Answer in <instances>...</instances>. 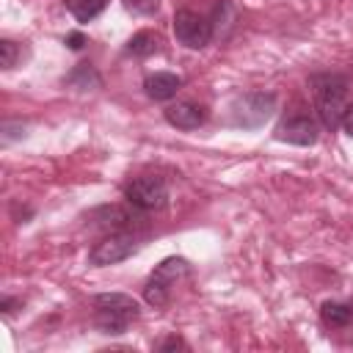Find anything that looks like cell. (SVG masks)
<instances>
[{
	"label": "cell",
	"mask_w": 353,
	"mask_h": 353,
	"mask_svg": "<svg viewBox=\"0 0 353 353\" xmlns=\"http://www.w3.org/2000/svg\"><path fill=\"white\" fill-rule=\"evenodd\" d=\"M63 83L72 85V88H77V91H97V88H102V77H99V72L94 69V63H77V66L63 77Z\"/></svg>",
	"instance_id": "cell-12"
},
{
	"label": "cell",
	"mask_w": 353,
	"mask_h": 353,
	"mask_svg": "<svg viewBox=\"0 0 353 353\" xmlns=\"http://www.w3.org/2000/svg\"><path fill=\"white\" fill-rule=\"evenodd\" d=\"M157 50H160V36H157L154 30H138V33L127 41V47H124V52L132 55V58H149V55H154Z\"/></svg>",
	"instance_id": "cell-13"
},
{
	"label": "cell",
	"mask_w": 353,
	"mask_h": 353,
	"mask_svg": "<svg viewBox=\"0 0 353 353\" xmlns=\"http://www.w3.org/2000/svg\"><path fill=\"white\" fill-rule=\"evenodd\" d=\"M141 240L130 232H110L102 240H97L88 251V265L94 268H108V265H119L124 259H130L132 254H138Z\"/></svg>",
	"instance_id": "cell-7"
},
{
	"label": "cell",
	"mask_w": 353,
	"mask_h": 353,
	"mask_svg": "<svg viewBox=\"0 0 353 353\" xmlns=\"http://www.w3.org/2000/svg\"><path fill=\"white\" fill-rule=\"evenodd\" d=\"M108 0H66V11L77 19V22H91L105 11Z\"/></svg>",
	"instance_id": "cell-14"
},
{
	"label": "cell",
	"mask_w": 353,
	"mask_h": 353,
	"mask_svg": "<svg viewBox=\"0 0 353 353\" xmlns=\"http://www.w3.org/2000/svg\"><path fill=\"white\" fill-rule=\"evenodd\" d=\"M174 36L188 50H204L215 39V25L199 11L179 8L174 14Z\"/></svg>",
	"instance_id": "cell-8"
},
{
	"label": "cell",
	"mask_w": 353,
	"mask_h": 353,
	"mask_svg": "<svg viewBox=\"0 0 353 353\" xmlns=\"http://www.w3.org/2000/svg\"><path fill=\"white\" fill-rule=\"evenodd\" d=\"M190 273V262L185 256H165L143 284V301L152 309H165L171 301L174 287Z\"/></svg>",
	"instance_id": "cell-4"
},
{
	"label": "cell",
	"mask_w": 353,
	"mask_h": 353,
	"mask_svg": "<svg viewBox=\"0 0 353 353\" xmlns=\"http://www.w3.org/2000/svg\"><path fill=\"white\" fill-rule=\"evenodd\" d=\"M141 314V306L127 292H99L94 298V325L99 334L119 336L124 334Z\"/></svg>",
	"instance_id": "cell-2"
},
{
	"label": "cell",
	"mask_w": 353,
	"mask_h": 353,
	"mask_svg": "<svg viewBox=\"0 0 353 353\" xmlns=\"http://www.w3.org/2000/svg\"><path fill=\"white\" fill-rule=\"evenodd\" d=\"M163 116L176 130H199L207 121V108L204 105H196L190 99H179V102H171L163 110Z\"/></svg>",
	"instance_id": "cell-9"
},
{
	"label": "cell",
	"mask_w": 353,
	"mask_h": 353,
	"mask_svg": "<svg viewBox=\"0 0 353 353\" xmlns=\"http://www.w3.org/2000/svg\"><path fill=\"white\" fill-rule=\"evenodd\" d=\"M309 88H312V102L320 127L336 130L342 124L345 108H347V88L350 80L347 74L339 72H312L309 74Z\"/></svg>",
	"instance_id": "cell-1"
},
{
	"label": "cell",
	"mask_w": 353,
	"mask_h": 353,
	"mask_svg": "<svg viewBox=\"0 0 353 353\" xmlns=\"http://www.w3.org/2000/svg\"><path fill=\"white\" fill-rule=\"evenodd\" d=\"M17 306H22V301H17V298H8V295H6V298L0 301V309H3V314H6V317H8V314H14V312H17Z\"/></svg>",
	"instance_id": "cell-21"
},
{
	"label": "cell",
	"mask_w": 353,
	"mask_h": 353,
	"mask_svg": "<svg viewBox=\"0 0 353 353\" xmlns=\"http://www.w3.org/2000/svg\"><path fill=\"white\" fill-rule=\"evenodd\" d=\"M66 47H69V50H74V52H77V50H83V47H85V36H83L80 30H72V33L66 36Z\"/></svg>",
	"instance_id": "cell-19"
},
{
	"label": "cell",
	"mask_w": 353,
	"mask_h": 353,
	"mask_svg": "<svg viewBox=\"0 0 353 353\" xmlns=\"http://www.w3.org/2000/svg\"><path fill=\"white\" fill-rule=\"evenodd\" d=\"M157 350H188V342H185L182 336H176V334H168V336L157 345Z\"/></svg>",
	"instance_id": "cell-18"
},
{
	"label": "cell",
	"mask_w": 353,
	"mask_h": 353,
	"mask_svg": "<svg viewBox=\"0 0 353 353\" xmlns=\"http://www.w3.org/2000/svg\"><path fill=\"white\" fill-rule=\"evenodd\" d=\"M182 83L185 80L179 74H174V72H152L143 80V91L154 102H168V99L176 97V91L182 88Z\"/></svg>",
	"instance_id": "cell-10"
},
{
	"label": "cell",
	"mask_w": 353,
	"mask_h": 353,
	"mask_svg": "<svg viewBox=\"0 0 353 353\" xmlns=\"http://www.w3.org/2000/svg\"><path fill=\"white\" fill-rule=\"evenodd\" d=\"M94 218H99L97 221V226H102V229H119V226H124L127 221H130V215L121 210V207H99L97 212H94Z\"/></svg>",
	"instance_id": "cell-15"
},
{
	"label": "cell",
	"mask_w": 353,
	"mask_h": 353,
	"mask_svg": "<svg viewBox=\"0 0 353 353\" xmlns=\"http://www.w3.org/2000/svg\"><path fill=\"white\" fill-rule=\"evenodd\" d=\"M273 138L281 143H292V146H312L320 138V121L306 108H295L276 124Z\"/></svg>",
	"instance_id": "cell-6"
},
{
	"label": "cell",
	"mask_w": 353,
	"mask_h": 353,
	"mask_svg": "<svg viewBox=\"0 0 353 353\" xmlns=\"http://www.w3.org/2000/svg\"><path fill=\"white\" fill-rule=\"evenodd\" d=\"M19 61V44L14 39H0V66L8 72Z\"/></svg>",
	"instance_id": "cell-16"
},
{
	"label": "cell",
	"mask_w": 353,
	"mask_h": 353,
	"mask_svg": "<svg viewBox=\"0 0 353 353\" xmlns=\"http://www.w3.org/2000/svg\"><path fill=\"white\" fill-rule=\"evenodd\" d=\"M124 199L141 210V212H157L168 204V185L163 176L157 174H143V176H132L124 185Z\"/></svg>",
	"instance_id": "cell-5"
},
{
	"label": "cell",
	"mask_w": 353,
	"mask_h": 353,
	"mask_svg": "<svg viewBox=\"0 0 353 353\" xmlns=\"http://www.w3.org/2000/svg\"><path fill=\"white\" fill-rule=\"evenodd\" d=\"M342 130H345V135H350L353 138V105H347L345 108V116H342V124H339Z\"/></svg>",
	"instance_id": "cell-20"
},
{
	"label": "cell",
	"mask_w": 353,
	"mask_h": 353,
	"mask_svg": "<svg viewBox=\"0 0 353 353\" xmlns=\"http://www.w3.org/2000/svg\"><path fill=\"white\" fill-rule=\"evenodd\" d=\"M320 317H323L325 328H331V331L350 328V325H353V298H345V301H325V303L320 306Z\"/></svg>",
	"instance_id": "cell-11"
},
{
	"label": "cell",
	"mask_w": 353,
	"mask_h": 353,
	"mask_svg": "<svg viewBox=\"0 0 353 353\" xmlns=\"http://www.w3.org/2000/svg\"><path fill=\"white\" fill-rule=\"evenodd\" d=\"M276 94L273 91H245L237 94L226 108V124L237 130H259L276 113Z\"/></svg>",
	"instance_id": "cell-3"
},
{
	"label": "cell",
	"mask_w": 353,
	"mask_h": 353,
	"mask_svg": "<svg viewBox=\"0 0 353 353\" xmlns=\"http://www.w3.org/2000/svg\"><path fill=\"white\" fill-rule=\"evenodd\" d=\"M121 3L135 14H154L160 6V0H121Z\"/></svg>",
	"instance_id": "cell-17"
}]
</instances>
